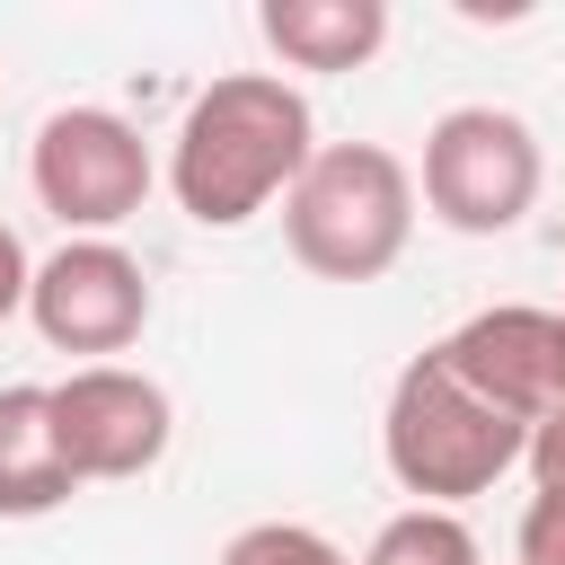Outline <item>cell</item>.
I'll return each instance as SVG.
<instances>
[{"label":"cell","mask_w":565,"mask_h":565,"mask_svg":"<svg viewBox=\"0 0 565 565\" xmlns=\"http://www.w3.org/2000/svg\"><path fill=\"white\" fill-rule=\"evenodd\" d=\"M433 353L459 371V388H477V397H486L494 415H512L521 433L547 424V415H565V318H556V309H521V300L477 309V318L450 327Z\"/></svg>","instance_id":"ba28073f"},{"label":"cell","mask_w":565,"mask_h":565,"mask_svg":"<svg viewBox=\"0 0 565 565\" xmlns=\"http://www.w3.org/2000/svg\"><path fill=\"white\" fill-rule=\"evenodd\" d=\"M353 565H477V539H468V521H459V512L415 503V512L380 521V539H371Z\"/></svg>","instance_id":"7c38bea8"},{"label":"cell","mask_w":565,"mask_h":565,"mask_svg":"<svg viewBox=\"0 0 565 565\" xmlns=\"http://www.w3.org/2000/svg\"><path fill=\"white\" fill-rule=\"evenodd\" d=\"M380 450H388V477H397L415 503L450 512V503L486 494V486L530 450V433H521L512 415H494L477 388H459V371H450L441 353H415V362L397 371V388H388Z\"/></svg>","instance_id":"3957f363"},{"label":"cell","mask_w":565,"mask_h":565,"mask_svg":"<svg viewBox=\"0 0 565 565\" xmlns=\"http://www.w3.org/2000/svg\"><path fill=\"white\" fill-rule=\"evenodd\" d=\"M256 26L291 71H362L388 44V0H265Z\"/></svg>","instance_id":"30bf717a"},{"label":"cell","mask_w":565,"mask_h":565,"mask_svg":"<svg viewBox=\"0 0 565 565\" xmlns=\"http://www.w3.org/2000/svg\"><path fill=\"white\" fill-rule=\"evenodd\" d=\"M26 282H35V265H26V247H18V230L0 221V327L26 309Z\"/></svg>","instance_id":"5bb4252c"},{"label":"cell","mask_w":565,"mask_h":565,"mask_svg":"<svg viewBox=\"0 0 565 565\" xmlns=\"http://www.w3.org/2000/svg\"><path fill=\"white\" fill-rule=\"evenodd\" d=\"M309 150H318L309 97L291 79H274V71H230L185 106L177 150H168V185H177L185 221L238 230V221H256L265 203L291 194Z\"/></svg>","instance_id":"6da1fadb"},{"label":"cell","mask_w":565,"mask_h":565,"mask_svg":"<svg viewBox=\"0 0 565 565\" xmlns=\"http://www.w3.org/2000/svg\"><path fill=\"white\" fill-rule=\"evenodd\" d=\"M150 141L115 115V106H53L35 124V150H26V185L35 203L79 230V238H106L115 221H132L150 203Z\"/></svg>","instance_id":"5b68a950"},{"label":"cell","mask_w":565,"mask_h":565,"mask_svg":"<svg viewBox=\"0 0 565 565\" xmlns=\"http://www.w3.org/2000/svg\"><path fill=\"white\" fill-rule=\"evenodd\" d=\"M556 318H565V309H556Z\"/></svg>","instance_id":"9a60e30c"},{"label":"cell","mask_w":565,"mask_h":565,"mask_svg":"<svg viewBox=\"0 0 565 565\" xmlns=\"http://www.w3.org/2000/svg\"><path fill=\"white\" fill-rule=\"evenodd\" d=\"M26 318L53 353H124L150 327V274L115 247V238H71L35 265L26 282Z\"/></svg>","instance_id":"52a82bcc"},{"label":"cell","mask_w":565,"mask_h":565,"mask_svg":"<svg viewBox=\"0 0 565 565\" xmlns=\"http://www.w3.org/2000/svg\"><path fill=\"white\" fill-rule=\"evenodd\" d=\"M221 565H353L335 539H318L309 521H247L230 547H221Z\"/></svg>","instance_id":"4fadbf2b"},{"label":"cell","mask_w":565,"mask_h":565,"mask_svg":"<svg viewBox=\"0 0 565 565\" xmlns=\"http://www.w3.org/2000/svg\"><path fill=\"white\" fill-rule=\"evenodd\" d=\"M282 238L318 282H380L415 238V177L380 141H327L282 194Z\"/></svg>","instance_id":"7a4b0ae2"},{"label":"cell","mask_w":565,"mask_h":565,"mask_svg":"<svg viewBox=\"0 0 565 565\" xmlns=\"http://www.w3.org/2000/svg\"><path fill=\"white\" fill-rule=\"evenodd\" d=\"M71 494H79V477L53 441V388H35V380L0 388V521L62 512Z\"/></svg>","instance_id":"9c48e42d"},{"label":"cell","mask_w":565,"mask_h":565,"mask_svg":"<svg viewBox=\"0 0 565 565\" xmlns=\"http://www.w3.org/2000/svg\"><path fill=\"white\" fill-rule=\"evenodd\" d=\"M539 203V132L512 106H450L424 132V212L459 238H494Z\"/></svg>","instance_id":"277c9868"},{"label":"cell","mask_w":565,"mask_h":565,"mask_svg":"<svg viewBox=\"0 0 565 565\" xmlns=\"http://www.w3.org/2000/svg\"><path fill=\"white\" fill-rule=\"evenodd\" d=\"M521 459L539 477V494L521 512V565H565V415L530 424V450Z\"/></svg>","instance_id":"8fae6325"},{"label":"cell","mask_w":565,"mask_h":565,"mask_svg":"<svg viewBox=\"0 0 565 565\" xmlns=\"http://www.w3.org/2000/svg\"><path fill=\"white\" fill-rule=\"evenodd\" d=\"M168 388L150 371L124 362H79L71 380H53V441L71 459L79 486H115L168 459Z\"/></svg>","instance_id":"8992f818"}]
</instances>
